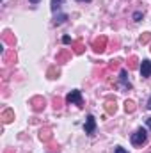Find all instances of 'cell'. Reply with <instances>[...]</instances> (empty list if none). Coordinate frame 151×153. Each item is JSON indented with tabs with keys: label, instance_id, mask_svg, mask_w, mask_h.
Masks as SVG:
<instances>
[{
	"label": "cell",
	"instance_id": "cell-1",
	"mask_svg": "<svg viewBox=\"0 0 151 153\" xmlns=\"http://www.w3.org/2000/svg\"><path fill=\"white\" fill-rule=\"evenodd\" d=\"M146 141H148V134L144 128H139L135 134H132V144L133 146H142Z\"/></svg>",
	"mask_w": 151,
	"mask_h": 153
},
{
	"label": "cell",
	"instance_id": "cell-2",
	"mask_svg": "<svg viewBox=\"0 0 151 153\" xmlns=\"http://www.w3.org/2000/svg\"><path fill=\"white\" fill-rule=\"evenodd\" d=\"M29 105H30V109H32L34 112H41V111H44V107H46V100H44L43 96H32L30 102H29Z\"/></svg>",
	"mask_w": 151,
	"mask_h": 153
},
{
	"label": "cell",
	"instance_id": "cell-3",
	"mask_svg": "<svg viewBox=\"0 0 151 153\" xmlns=\"http://www.w3.org/2000/svg\"><path fill=\"white\" fill-rule=\"evenodd\" d=\"M107 36H100V38H96L93 41V50L96 52V53H103L105 50H107Z\"/></svg>",
	"mask_w": 151,
	"mask_h": 153
},
{
	"label": "cell",
	"instance_id": "cell-4",
	"mask_svg": "<svg viewBox=\"0 0 151 153\" xmlns=\"http://www.w3.org/2000/svg\"><path fill=\"white\" fill-rule=\"evenodd\" d=\"M66 102L68 103H75V105H78V107H84V100H82V93L78 91V89H75V91H71L68 96H66Z\"/></svg>",
	"mask_w": 151,
	"mask_h": 153
},
{
	"label": "cell",
	"instance_id": "cell-5",
	"mask_svg": "<svg viewBox=\"0 0 151 153\" xmlns=\"http://www.w3.org/2000/svg\"><path fill=\"white\" fill-rule=\"evenodd\" d=\"M52 137H53V134H52V128H50V126H44V128L39 130V139H41L43 143H50Z\"/></svg>",
	"mask_w": 151,
	"mask_h": 153
},
{
	"label": "cell",
	"instance_id": "cell-6",
	"mask_svg": "<svg viewBox=\"0 0 151 153\" xmlns=\"http://www.w3.org/2000/svg\"><path fill=\"white\" fill-rule=\"evenodd\" d=\"M119 80H121V87H123V89H132V84H130V80H128V71H126V70H121Z\"/></svg>",
	"mask_w": 151,
	"mask_h": 153
},
{
	"label": "cell",
	"instance_id": "cell-7",
	"mask_svg": "<svg viewBox=\"0 0 151 153\" xmlns=\"http://www.w3.org/2000/svg\"><path fill=\"white\" fill-rule=\"evenodd\" d=\"M70 59H71V50H68V48H62L57 53V62H68Z\"/></svg>",
	"mask_w": 151,
	"mask_h": 153
},
{
	"label": "cell",
	"instance_id": "cell-8",
	"mask_svg": "<svg viewBox=\"0 0 151 153\" xmlns=\"http://www.w3.org/2000/svg\"><path fill=\"white\" fill-rule=\"evenodd\" d=\"M94 130H96V119L93 117V116H87V121H85V134H94Z\"/></svg>",
	"mask_w": 151,
	"mask_h": 153
},
{
	"label": "cell",
	"instance_id": "cell-9",
	"mask_svg": "<svg viewBox=\"0 0 151 153\" xmlns=\"http://www.w3.org/2000/svg\"><path fill=\"white\" fill-rule=\"evenodd\" d=\"M141 75L144 76V78L151 76V61H148V59L142 61V64H141Z\"/></svg>",
	"mask_w": 151,
	"mask_h": 153
},
{
	"label": "cell",
	"instance_id": "cell-10",
	"mask_svg": "<svg viewBox=\"0 0 151 153\" xmlns=\"http://www.w3.org/2000/svg\"><path fill=\"white\" fill-rule=\"evenodd\" d=\"M2 41H4L5 45H9V46H14L16 38H14V34H13L11 30H4V34H2Z\"/></svg>",
	"mask_w": 151,
	"mask_h": 153
},
{
	"label": "cell",
	"instance_id": "cell-11",
	"mask_svg": "<svg viewBox=\"0 0 151 153\" xmlns=\"http://www.w3.org/2000/svg\"><path fill=\"white\" fill-rule=\"evenodd\" d=\"M2 61H4L5 64H13V62H16V53H14V50L4 52V53H2Z\"/></svg>",
	"mask_w": 151,
	"mask_h": 153
},
{
	"label": "cell",
	"instance_id": "cell-12",
	"mask_svg": "<svg viewBox=\"0 0 151 153\" xmlns=\"http://www.w3.org/2000/svg\"><path fill=\"white\" fill-rule=\"evenodd\" d=\"M84 50H85V46H84L82 41H73V43H71V52H73V53L80 55V53H84Z\"/></svg>",
	"mask_w": 151,
	"mask_h": 153
},
{
	"label": "cell",
	"instance_id": "cell-13",
	"mask_svg": "<svg viewBox=\"0 0 151 153\" xmlns=\"http://www.w3.org/2000/svg\"><path fill=\"white\" fill-rule=\"evenodd\" d=\"M0 119H2L4 123H11V121L14 119V111H11V109H5V111L0 114Z\"/></svg>",
	"mask_w": 151,
	"mask_h": 153
},
{
	"label": "cell",
	"instance_id": "cell-14",
	"mask_svg": "<svg viewBox=\"0 0 151 153\" xmlns=\"http://www.w3.org/2000/svg\"><path fill=\"white\" fill-rule=\"evenodd\" d=\"M105 111H107L109 114H115V111H117V105H115V100H109V102L105 103Z\"/></svg>",
	"mask_w": 151,
	"mask_h": 153
},
{
	"label": "cell",
	"instance_id": "cell-15",
	"mask_svg": "<svg viewBox=\"0 0 151 153\" xmlns=\"http://www.w3.org/2000/svg\"><path fill=\"white\" fill-rule=\"evenodd\" d=\"M59 75H61V70H59L57 66H52V68H48V71H46V76H48V78H57Z\"/></svg>",
	"mask_w": 151,
	"mask_h": 153
},
{
	"label": "cell",
	"instance_id": "cell-16",
	"mask_svg": "<svg viewBox=\"0 0 151 153\" xmlns=\"http://www.w3.org/2000/svg\"><path fill=\"white\" fill-rule=\"evenodd\" d=\"M135 109H137V105H135V102H132V100H126V102H124V111H126L128 114H132V112H135Z\"/></svg>",
	"mask_w": 151,
	"mask_h": 153
},
{
	"label": "cell",
	"instance_id": "cell-17",
	"mask_svg": "<svg viewBox=\"0 0 151 153\" xmlns=\"http://www.w3.org/2000/svg\"><path fill=\"white\" fill-rule=\"evenodd\" d=\"M137 62H139V59L135 55H130V59H128V70H135L137 68Z\"/></svg>",
	"mask_w": 151,
	"mask_h": 153
},
{
	"label": "cell",
	"instance_id": "cell-18",
	"mask_svg": "<svg viewBox=\"0 0 151 153\" xmlns=\"http://www.w3.org/2000/svg\"><path fill=\"white\" fill-rule=\"evenodd\" d=\"M66 20H68V14H59V16H55L53 23H55V25H61V23H64Z\"/></svg>",
	"mask_w": 151,
	"mask_h": 153
},
{
	"label": "cell",
	"instance_id": "cell-19",
	"mask_svg": "<svg viewBox=\"0 0 151 153\" xmlns=\"http://www.w3.org/2000/svg\"><path fill=\"white\" fill-rule=\"evenodd\" d=\"M150 41H151V32H144V34L141 36V43H142V45H148Z\"/></svg>",
	"mask_w": 151,
	"mask_h": 153
},
{
	"label": "cell",
	"instance_id": "cell-20",
	"mask_svg": "<svg viewBox=\"0 0 151 153\" xmlns=\"http://www.w3.org/2000/svg\"><path fill=\"white\" fill-rule=\"evenodd\" d=\"M62 4H64V0H52V11H57Z\"/></svg>",
	"mask_w": 151,
	"mask_h": 153
},
{
	"label": "cell",
	"instance_id": "cell-21",
	"mask_svg": "<svg viewBox=\"0 0 151 153\" xmlns=\"http://www.w3.org/2000/svg\"><path fill=\"white\" fill-rule=\"evenodd\" d=\"M53 109H55V111H61V109H62V100H61V98H55V100H53Z\"/></svg>",
	"mask_w": 151,
	"mask_h": 153
},
{
	"label": "cell",
	"instance_id": "cell-22",
	"mask_svg": "<svg viewBox=\"0 0 151 153\" xmlns=\"http://www.w3.org/2000/svg\"><path fill=\"white\" fill-rule=\"evenodd\" d=\"M62 43H64V45H70V43H73V41H71L70 36H64V38H62Z\"/></svg>",
	"mask_w": 151,
	"mask_h": 153
},
{
	"label": "cell",
	"instance_id": "cell-23",
	"mask_svg": "<svg viewBox=\"0 0 151 153\" xmlns=\"http://www.w3.org/2000/svg\"><path fill=\"white\" fill-rule=\"evenodd\" d=\"M119 62H121L119 59H115V61H112V62H110V68H117V66H119Z\"/></svg>",
	"mask_w": 151,
	"mask_h": 153
},
{
	"label": "cell",
	"instance_id": "cell-24",
	"mask_svg": "<svg viewBox=\"0 0 151 153\" xmlns=\"http://www.w3.org/2000/svg\"><path fill=\"white\" fill-rule=\"evenodd\" d=\"M133 18H135V22H139V20L142 18V14H141V13H135V14H133Z\"/></svg>",
	"mask_w": 151,
	"mask_h": 153
},
{
	"label": "cell",
	"instance_id": "cell-25",
	"mask_svg": "<svg viewBox=\"0 0 151 153\" xmlns=\"http://www.w3.org/2000/svg\"><path fill=\"white\" fill-rule=\"evenodd\" d=\"M114 153H128L126 152V150H123V148H119V146H117V148H115V152Z\"/></svg>",
	"mask_w": 151,
	"mask_h": 153
},
{
	"label": "cell",
	"instance_id": "cell-26",
	"mask_svg": "<svg viewBox=\"0 0 151 153\" xmlns=\"http://www.w3.org/2000/svg\"><path fill=\"white\" fill-rule=\"evenodd\" d=\"M146 125H148V128H151V117H146Z\"/></svg>",
	"mask_w": 151,
	"mask_h": 153
},
{
	"label": "cell",
	"instance_id": "cell-27",
	"mask_svg": "<svg viewBox=\"0 0 151 153\" xmlns=\"http://www.w3.org/2000/svg\"><path fill=\"white\" fill-rule=\"evenodd\" d=\"M148 109H151V98H150V102H148Z\"/></svg>",
	"mask_w": 151,
	"mask_h": 153
},
{
	"label": "cell",
	"instance_id": "cell-28",
	"mask_svg": "<svg viewBox=\"0 0 151 153\" xmlns=\"http://www.w3.org/2000/svg\"><path fill=\"white\" fill-rule=\"evenodd\" d=\"M76 2H91V0H76Z\"/></svg>",
	"mask_w": 151,
	"mask_h": 153
},
{
	"label": "cell",
	"instance_id": "cell-29",
	"mask_svg": "<svg viewBox=\"0 0 151 153\" xmlns=\"http://www.w3.org/2000/svg\"><path fill=\"white\" fill-rule=\"evenodd\" d=\"M30 2H32V4H36V2H39V0H30Z\"/></svg>",
	"mask_w": 151,
	"mask_h": 153
},
{
	"label": "cell",
	"instance_id": "cell-30",
	"mask_svg": "<svg viewBox=\"0 0 151 153\" xmlns=\"http://www.w3.org/2000/svg\"><path fill=\"white\" fill-rule=\"evenodd\" d=\"M5 153H14V152H5Z\"/></svg>",
	"mask_w": 151,
	"mask_h": 153
}]
</instances>
